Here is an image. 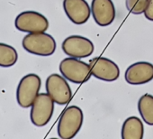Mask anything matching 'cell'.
<instances>
[{"label":"cell","mask_w":153,"mask_h":139,"mask_svg":"<svg viewBox=\"0 0 153 139\" xmlns=\"http://www.w3.org/2000/svg\"><path fill=\"white\" fill-rule=\"evenodd\" d=\"M63 9L68 19L75 25L86 24L92 14L86 0H63Z\"/></svg>","instance_id":"8fae6325"},{"label":"cell","mask_w":153,"mask_h":139,"mask_svg":"<svg viewBox=\"0 0 153 139\" xmlns=\"http://www.w3.org/2000/svg\"><path fill=\"white\" fill-rule=\"evenodd\" d=\"M92 76L95 78L112 82L118 80L120 76L119 66L112 60L105 57H96L89 61Z\"/></svg>","instance_id":"ba28073f"},{"label":"cell","mask_w":153,"mask_h":139,"mask_svg":"<svg viewBox=\"0 0 153 139\" xmlns=\"http://www.w3.org/2000/svg\"><path fill=\"white\" fill-rule=\"evenodd\" d=\"M124 78L131 85H141L153 80V64L148 61H138L129 66Z\"/></svg>","instance_id":"30bf717a"},{"label":"cell","mask_w":153,"mask_h":139,"mask_svg":"<svg viewBox=\"0 0 153 139\" xmlns=\"http://www.w3.org/2000/svg\"><path fill=\"white\" fill-rule=\"evenodd\" d=\"M46 91L53 101L59 105L69 103L72 98V90L67 80L59 74H51L46 80Z\"/></svg>","instance_id":"8992f818"},{"label":"cell","mask_w":153,"mask_h":139,"mask_svg":"<svg viewBox=\"0 0 153 139\" xmlns=\"http://www.w3.org/2000/svg\"><path fill=\"white\" fill-rule=\"evenodd\" d=\"M17 60L18 54L13 46L0 43V67H12L16 63Z\"/></svg>","instance_id":"9a60e30c"},{"label":"cell","mask_w":153,"mask_h":139,"mask_svg":"<svg viewBox=\"0 0 153 139\" xmlns=\"http://www.w3.org/2000/svg\"><path fill=\"white\" fill-rule=\"evenodd\" d=\"M91 13L99 26H108L115 19L116 10L112 0H92Z\"/></svg>","instance_id":"7c38bea8"},{"label":"cell","mask_w":153,"mask_h":139,"mask_svg":"<svg viewBox=\"0 0 153 139\" xmlns=\"http://www.w3.org/2000/svg\"><path fill=\"white\" fill-rule=\"evenodd\" d=\"M149 0H126L125 4L129 12L133 15H141L144 13Z\"/></svg>","instance_id":"2e32d148"},{"label":"cell","mask_w":153,"mask_h":139,"mask_svg":"<svg viewBox=\"0 0 153 139\" xmlns=\"http://www.w3.org/2000/svg\"><path fill=\"white\" fill-rule=\"evenodd\" d=\"M138 110L142 120L147 125L153 126V95H142L138 101Z\"/></svg>","instance_id":"5bb4252c"},{"label":"cell","mask_w":153,"mask_h":139,"mask_svg":"<svg viewBox=\"0 0 153 139\" xmlns=\"http://www.w3.org/2000/svg\"><path fill=\"white\" fill-rule=\"evenodd\" d=\"M63 52L69 57L87 58L93 54L95 45L91 40L80 35H70L67 37L61 45Z\"/></svg>","instance_id":"9c48e42d"},{"label":"cell","mask_w":153,"mask_h":139,"mask_svg":"<svg viewBox=\"0 0 153 139\" xmlns=\"http://www.w3.org/2000/svg\"><path fill=\"white\" fill-rule=\"evenodd\" d=\"M59 72L67 81L76 84L87 82L92 76L89 63L75 57L63 59L59 63Z\"/></svg>","instance_id":"7a4b0ae2"},{"label":"cell","mask_w":153,"mask_h":139,"mask_svg":"<svg viewBox=\"0 0 153 139\" xmlns=\"http://www.w3.org/2000/svg\"><path fill=\"white\" fill-rule=\"evenodd\" d=\"M54 101L48 93H41L37 96L31 107L30 117L35 126H46L52 117Z\"/></svg>","instance_id":"5b68a950"},{"label":"cell","mask_w":153,"mask_h":139,"mask_svg":"<svg viewBox=\"0 0 153 139\" xmlns=\"http://www.w3.org/2000/svg\"><path fill=\"white\" fill-rule=\"evenodd\" d=\"M16 29L25 33H42L48 30L49 21L41 13L25 11L19 14L15 21Z\"/></svg>","instance_id":"52a82bcc"},{"label":"cell","mask_w":153,"mask_h":139,"mask_svg":"<svg viewBox=\"0 0 153 139\" xmlns=\"http://www.w3.org/2000/svg\"><path fill=\"white\" fill-rule=\"evenodd\" d=\"M84 114L78 106H70L61 114L58 122V135L61 139L75 137L82 127Z\"/></svg>","instance_id":"6da1fadb"},{"label":"cell","mask_w":153,"mask_h":139,"mask_svg":"<svg viewBox=\"0 0 153 139\" xmlns=\"http://www.w3.org/2000/svg\"><path fill=\"white\" fill-rule=\"evenodd\" d=\"M123 139H142L144 136V126L137 117H129L122 126Z\"/></svg>","instance_id":"4fadbf2b"},{"label":"cell","mask_w":153,"mask_h":139,"mask_svg":"<svg viewBox=\"0 0 153 139\" xmlns=\"http://www.w3.org/2000/svg\"><path fill=\"white\" fill-rule=\"evenodd\" d=\"M143 14L148 20L153 21V0H149L147 7Z\"/></svg>","instance_id":"e0dca14e"},{"label":"cell","mask_w":153,"mask_h":139,"mask_svg":"<svg viewBox=\"0 0 153 139\" xmlns=\"http://www.w3.org/2000/svg\"><path fill=\"white\" fill-rule=\"evenodd\" d=\"M41 86L42 80L37 74L29 73L23 77L16 90V99L19 106L25 108L32 107L39 95Z\"/></svg>","instance_id":"277c9868"},{"label":"cell","mask_w":153,"mask_h":139,"mask_svg":"<svg viewBox=\"0 0 153 139\" xmlns=\"http://www.w3.org/2000/svg\"><path fill=\"white\" fill-rule=\"evenodd\" d=\"M22 44L26 52L39 56H51L56 51L55 39L45 32L32 33L25 35Z\"/></svg>","instance_id":"3957f363"}]
</instances>
